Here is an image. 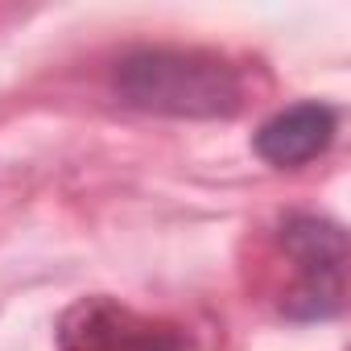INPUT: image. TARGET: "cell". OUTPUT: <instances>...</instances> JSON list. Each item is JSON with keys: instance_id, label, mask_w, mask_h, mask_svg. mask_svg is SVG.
<instances>
[{"instance_id": "cell-3", "label": "cell", "mask_w": 351, "mask_h": 351, "mask_svg": "<svg viewBox=\"0 0 351 351\" xmlns=\"http://www.w3.org/2000/svg\"><path fill=\"white\" fill-rule=\"evenodd\" d=\"M58 351H199L195 335L116 298H83L58 322Z\"/></svg>"}, {"instance_id": "cell-1", "label": "cell", "mask_w": 351, "mask_h": 351, "mask_svg": "<svg viewBox=\"0 0 351 351\" xmlns=\"http://www.w3.org/2000/svg\"><path fill=\"white\" fill-rule=\"evenodd\" d=\"M116 91L124 104L157 116L215 120L236 116L244 104V83L232 62L207 50H136L116 66Z\"/></svg>"}, {"instance_id": "cell-2", "label": "cell", "mask_w": 351, "mask_h": 351, "mask_svg": "<svg viewBox=\"0 0 351 351\" xmlns=\"http://www.w3.org/2000/svg\"><path fill=\"white\" fill-rule=\"evenodd\" d=\"M281 248L293 265V285L281 298V314L298 322L335 318L347 302V236L318 215H289L281 223Z\"/></svg>"}, {"instance_id": "cell-4", "label": "cell", "mask_w": 351, "mask_h": 351, "mask_svg": "<svg viewBox=\"0 0 351 351\" xmlns=\"http://www.w3.org/2000/svg\"><path fill=\"white\" fill-rule=\"evenodd\" d=\"M335 128H339L335 108H326V104H293V108L277 112L273 120H265L252 145L269 165L285 169V165H306L318 153H326L330 141H335Z\"/></svg>"}]
</instances>
